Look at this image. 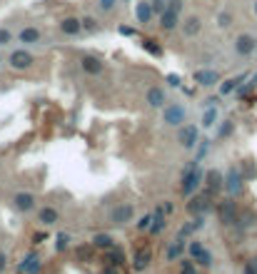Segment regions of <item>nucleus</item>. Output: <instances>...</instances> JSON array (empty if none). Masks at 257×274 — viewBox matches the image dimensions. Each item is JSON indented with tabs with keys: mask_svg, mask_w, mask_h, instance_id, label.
<instances>
[{
	"mask_svg": "<svg viewBox=\"0 0 257 274\" xmlns=\"http://www.w3.org/2000/svg\"><path fill=\"white\" fill-rule=\"evenodd\" d=\"M202 177H205V172L197 167V162L193 160L190 165H188V170H185V175H182V184H180V192L185 194V197H190V194H195V189L202 184Z\"/></svg>",
	"mask_w": 257,
	"mask_h": 274,
	"instance_id": "f257e3e1",
	"label": "nucleus"
},
{
	"mask_svg": "<svg viewBox=\"0 0 257 274\" xmlns=\"http://www.w3.org/2000/svg\"><path fill=\"white\" fill-rule=\"evenodd\" d=\"M32 62H35V58H32L28 50H23V48H18V50H13V53L8 55V65H10L13 70H18V72L30 70V67H32Z\"/></svg>",
	"mask_w": 257,
	"mask_h": 274,
	"instance_id": "f03ea898",
	"label": "nucleus"
},
{
	"mask_svg": "<svg viewBox=\"0 0 257 274\" xmlns=\"http://www.w3.org/2000/svg\"><path fill=\"white\" fill-rule=\"evenodd\" d=\"M245 180H242V172L237 170V167H230L227 170V175H225V189H227V194H230V197H237V194H242V184Z\"/></svg>",
	"mask_w": 257,
	"mask_h": 274,
	"instance_id": "7ed1b4c3",
	"label": "nucleus"
},
{
	"mask_svg": "<svg viewBox=\"0 0 257 274\" xmlns=\"http://www.w3.org/2000/svg\"><path fill=\"white\" fill-rule=\"evenodd\" d=\"M200 140V130L195 125H180V132H177V142L185 147V150H193Z\"/></svg>",
	"mask_w": 257,
	"mask_h": 274,
	"instance_id": "20e7f679",
	"label": "nucleus"
},
{
	"mask_svg": "<svg viewBox=\"0 0 257 274\" xmlns=\"http://www.w3.org/2000/svg\"><path fill=\"white\" fill-rule=\"evenodd\" d=\"M162 117H165V122H167V125H172V127H180L182 122H185V117H188V110L182 107L180 102H175V105L165 107Z\"/></svg>",
	"mask_w": 257,
	"mask_h": 274,
	"instance_id": "39448f33",
	"label": "nucleus"
},
{
	"mask_svg": "<svg viewBox=\"0 0 257 274\" xmlns=\"http://www.w3.org/2000/svg\"><path fill=\"white\" fill-rule=\"evenodd\" d=\"M210 210V192L207 194H190V202H188V212L193 217H202Z\"/></svg>",
	"mask_w": 257,
	"mask_h": 274,
	"instance_id": "423d86ee",
	"label": "nucleus"
},
{
	"mask_svg": "<svg viewBox=\"0 0 257 274\" xmlns=\"http://www.w3.org/2000/svg\"><path fill=\"white\" fill-rule=\"evenodd\" d=\"M217 214H220V222H223V224H237V210H235V202L232 200L220 202Z\"/></svg>",
	"mask_w": 257,
	"mask_h": 274,
	"instance_id": "0eeeda50",
	"label": "nucleus"
},
{
	"mask_svg": "<svg viewBox=\"0 0 257 274\" xmlns=\"http://www.w3.org/2000/svg\"><path fill=\"white\" fill-rule=\"evenodd\" d=\"M13 207L18 212H30L35 207V194L32 192H15L13 194Z\"/></svg>",
	"mask_w": 257,
	"mask_h": 274,
	"instance_id": "6e6552de",
	"label": "nucleus"
},
{
	"mask_svg": "<svg viewBox=\"0 0 257 274\" xmlns=\"http://www.w3.org/2000/svg\"><path fill=\"white\" fill-rule=\"evenodd\" d=\"M132 217H135V207H132V205H118L113 212H110V219H113V224H128Z\"/></svg>",
	"mask_w": 257,
	"mask_h": 274,
	"instance_id": "1a4fd4ad",
	"label": "nucleus"
},
{
	"mask_svg": "<svg viewBox=\"0 0 257 274\" xmlns=\"http://www.w3.org/2000/svg\"><path fill=\"white\" fill-rule=\"evenodd\" d=\"M193 80L197 85H202V88H212V85L220 83V75H217V70H195L193 72Z\"/></svg>",
	"mask_w": 257,
	"mask_h": 274,
	"instance_id": "9d476101",
	"label": "nucleus"
},
{
	"mask_svg": "<svg viewBox=\"0 0 257 274\" xmlns=\"http://www.w3.org/2000/svg\"><path fill=\"white\" fill-rule=\"evenodd\" d=\"M190 254H193V259H195L200 267H210V264H212V252L205 249L202 242H193V244H190Z\"/></svg>",
	"mask_w": 257,
	"mask_h": 274,
	"instance_id": "9b49d317",
	"label": "nucleus"
},
{
	"mask_svg": "<svg viewBox=\"0 0 257 274\" xmlns=\"http://www.w3.org/2000/svg\"><path fill=\"white\" fill-rule=\"evenodd\" d=\"M40 267H43L40 257L35 254V252H30V254L18 264V272H20V274H38V272H40Z\"/></svg>",
	"mask_w": 257,
	"mask_h": 274,
	"instance_id": "f8f14e48",
	"label": "nucleus"
},
{
	"mask_svg": "<svg viewBox=\"0 0 257 274\" xmlns=\"http://www.w3.org/2000/svg\"><path fill=\"white\" fill-rule=\"evenodd\" d=\"M255 45H257V40H255L252 35H240L237 40H235V53L242 55V58H247V55L255 53Z\"/></svg>",
	"mask_w": 257,
	"mask_h": 274,
	"instance_id": "ddd939ff",
	"label": "nucleus"
},
{
	"mask_svg": "<svg viewBox=\"0 0 257 274\" xmlns=\"http://www.w3.org/2000/svg\"><path fill=\"white\" fill-rule=\"evenodd\" d=\"M150 262H153V252H150L148 247H142V249H137L135 257H132V269H135V272H145V269L150 267Z\"/></svg>",
	"mask_w": 257,
	"mask_h": 274,
	"instance_id": "4468645a",
	"label": "nucleus"
},
{
	"mask_svg": "<svg viewBox=\"0 0 257 274\" xmlns=\"http://www.w3.org/2000/svg\"><path fill=\"white\" fill-rule=\"evenodd\" d=\"M205 180H207L210 194L220 192V189H223V184H225V177H223V172H220V170H207L205 172Z\"/></svg>",
	"mask_w": 257,
	"mask_h": 274,
	"instance_id": "2eb2a0df",
	"label": "nucleus"
},
{
	"mask_svg": "<svg viewBox=\"0 0 257 274\" xmlns=\"http://www.w3.org/2000/svg\"><path fill=\"white\" fill-rule=\"evenodd\" d=\"M135 18H137V23H142V25H148V23L153 20V8H150L148 0H140V3L135 5Z\"/></svg>",
	"mask_w": 257,
	"mask_h": 274,
	"instance_id": "dca6fc26",
	"label": "nucleus"
},
{
	"mask_svg": "<svg viewBox=\"0 0 257 274\" xmlns=\"http://www.w3.org/2000/svg\"><path fill=\"white\" fill-rule=\"evenodd\" d=\"M18 40L23 45H35V43H40V30L38 28H23L18 32Z\"/></svg>",
	"mask_w": 257,
	"mask_h": 274,
	"instance_id": "f3484780",
	"label": "nucleus"
},
{
	"mask_svg": "<svg viewBox=\"0 0 257 274\" xmlns=\"http://www.w3.org/2000/svg\"><path fill=\"white\" fill-rule=\"evenodd\" d=\"M80 65H83V70H85L88 75H100V72H102V60L95 58V55H85V58L80 60Z\"/></svg>",
	"mask_w": 257,
	"mask_h": 274,
	"instance_id": "a211bd4d",
	"label": "nucleus"
},
{
	"mask_svg": "<svg viewBox=\"0 0 257 274\" xmlns=\"http://www.w3.org/2000/svg\"><path fill=\"white\" fill-rule=\"evenodd\" d=\"M180 23V13H175V10H170V8H165V13L160 15V28L162 30H175V25Z\"/></svg>",
	"mask_w": 257,
	"mask_h": 274,
	"instance_id": "6ab92c4d",
	"label": "nucleus"
},
{
	"mask_svg": "<svg viewBox=\"0 0 257 274\" xmlns=\"http://www.w3.org/2000/svg\"><path fill=\"white\" fill-rule=\"evenodd\" d=\"M58 219H60V214H58V210H55V207H43V210L38 212V222H40V224H45V227H53Z\"/></svg>",
	"mask_w": 257,
	"mask_h": 274,
	"instance_id": "aec40b11",
	"label": "nucleus"
},
{
	"mask_svg": "<svg viewBox=\"0 0 257 274\" xmlns=\"http://www.w3.org/2000/svg\"><path fill=\"white\" fill-rule=\"evenodd\" d=\"M165 224H167V222H165V212L158 207V210L153 212V222H150L148 229H150V234H160V232L165 229Z\"/></svg>",
	"mask_w": 257,
	"mask_h": 274,
	"instance_id": "412c9836",
	"label": "nucleus"
},
{
	"mask_svg": "<svg viewBox=\"0 0 257 274\" xmlns=\"http://www.w3.org/2000/svg\"><path fill=\"white\" fill-rule=\"evenodd\" d=\"M60 30H63L65 35H78V32L83 30V23H80L78 18H65V20L60 23Z\"/></svg>",
	"mask_w": 257,
	"mask_h": 274,
	"instance_id": "4be33fe9",
	"label": "nucleus"
},
{
	"mask_svg": "<svg viewBox=\"0 0 257 274\" xmlns=\"http://www.w3.org/2000/svg\"><path fill=\"white\" fill-rule=\"evenodd\" d=\"M95 249H110V247H115V240L113 237H110V234H95V237H93V242H90Z\"/></svg>",
	"mask_w": 257,
	"mask_h": 274,
	"instance_id": "5701e85b",
	"label": "nucleus"
},
{
	"mask_svg": "<svg viewBox=\"0 0 257 274\" xmlns=\"http://www.w3.org/2000/svg\"><path fill=\"white\" fill-rule=\"evenodd\" d=\"M148 105H153V107H162V105H165V92H162V88H150V90H148Z\"/></svg>",
	"mask_w": 257,
	"mask_h": 274,
	"instance_id": "b1692460",
	"label": "nucleus"
},
{
	"mask_svg": "<svg viewBox=\"0 0 257 274\" xmlns=\"http://www.w3.org/2000/svg\"><path fill=\"white\" fill-rule=\"evenodd\" d=\"M182 252H185V242H182V237H177V240L170 242V247H167V259H170V262H172V259H180Z\"/></svg>",
	"mask_w": 257,
	"mask_h": 274,
	"instance_id": "393cba45",
	"label": "nucleus"
},
{
	"mask_svg": "<svg viewBox=\"0 0 257 274\" xmlns=\"http://www.w3.org/2000/svg\"><path fill=\"white\" fill-rule=\"evenodd\" d=\"M202 224H205V217H195L193 222H188L185 227H182V229H180V237H188V234H193V232L202 229Z\"/></svg>",
	"mask_w": 257,
	"mask_h": 274,
	"instance_id": "a878e982",
	"label": "nucleus"
},
{
	"mask_svg": "<svg viewBox=\"0 0 257 274\" xmlns=\"http://www.w3.org/2000/svg\"><path fill=\"white\" fill-rule=\"evenodd\" d=\"M217 122V107H205V115H202V127H215Z\"/></svg>",
	"mask_w": 257,
	"mask_h": 274,
	"instance_id": "bb28decb",
	"label": "nucleus"
},
{
	"mask_svg": "<svg viewBox=\"0 0 257 274\" xmlns=\"http://www.w3.org/2000/svg\"><path fill=\"white\" fill-rule=\"evenodd\" d=\"M245 75H240V77H230V80H225L223 85H220V92L223 95H227V92H232V90H237L240 88V80H242Z\"/></svg>",
	"mask_w": 257,
	"mask_h": 274,
	"instance_id": "cd10ccee",
	"label": "nucleus"
},
{
	"mask_svg": "<svg viewBox=\"0 0 257 274\" xmlns=\"http://www.w3.org/2000/svg\"><path fill=\"white\" fill-rule=\"evenodd\" d=\"M67 247H70V234L67 232L55 234V252H65Z\"/></svg>",
	"mask_w": 257,
	"mask_h": 274,
	"instance_id": "c85d7f7f",
	"label": "nucleus"
},
{
	"mask_svg": "<svg viewBox=\"0 0 257 274\" xmlns=\"http://www.w3.org/2000/svg\"><path fill=\"white\" fill-rule=\"evenodd\" d=\"M197 32H200V18H195V15H193V18H188V20H185V35H188V37H193V35H197Z\"/></svg>",
	"mask_w": 257,
	"mask_h": 274,
	"instance_id": "c756f323",
	"label": "nucleus"
},
{
	"mask_svg": "<svg viewBox=\"0 0 257 274\" xmlns=\"http://www.w3.org/2000/svg\"><path fill=\"white\" fill-rule=\"evenodd\" d=\"M123 262H125V252L120 247H110V264L123 267Z\"/></svg>",
	"mask_w": 257,
	"mask_h": 274,
	"instance_id": "7c9ffc66",
	"label": "nucleus"
},
{
	"mask_svg": "<svg viewBox=\"0 0 257 274\" xmlns=\"http://www.w3.org/2000/svg\"><path fill=\"white\" fill-rule=\"evenodd\" d=\"M232 130H235V122L223 120V122H220V127H217V137H220V140H223V137H230V135H232Z\"/></svg>",
	"mask_w": 257,
	"mask_h": 274,
	"instance_id": "2f4dec72",
	"label": "nucleus"
},
{
	"mask_svg": "<svg viewBox=\"0 0 257 274\" xmlns=\"http://www.w3.org/2000/svg\"><path fill=\"white\" fill-rule=\"evenodd\" d=\"M255 85H257V72L247 77V83H245L242 88H237V95H240V97H245V95H247V92H250V90L255 88Z\"/></svg>",
	"mask_w": 257,
	"mask_h": 274,
	"instance_id": "473e14b6",
	"label": "nucleus"
},
{
	"mask_svg": "<svg viewBox=\"0 0 257 274\" xmlns=\"http://www.w3.org/2000/svg\"><path fill=\"white\" fill-rule=\"evenodd\" d=\"M142 48L148 50L150 55H155V58H160V55H162V48H160L155 40H142Z\"/></svg>",
	"mask_w": 257,
	"mask_h": 274,
	"instance_id": "72a5a7b5",
	"label": "nucleus"
},
{
	"mask_svg": "<svg viewBox=\"0 0 257 274\" xmlns=\"http://www.w3.org/2000/svg\"><path fill=\"white\" fill-rule=\"evenodd\" d=\"M197 154H195V162H200L202 157H205V154H207V147H210V140H197Z\"/></svg>",
	"mask_w": 257,
	"mask_h": 274,
	"instance_id": "f704fd0d",
	"label": "nucleus"
},
{
	"mask_svg": "<svg viewBox=\"0 0 257 274\" xmlns=\"http://www.w3.org/2000/svg\"><path fill=\"white\" fill-rule=\"evenodd\" d=\"M150 8H153V18H155V15L160 18V15L165 13V8H167V0H153Z\"/></svg>",
	"mask_w": 257,
	"mask_h": 274,
	"instance_id": "c9c22d12",
	"label": "nucleus"
},
{
	"mask_svg": "<svg viewBox=\"0 0 257 274\" xmlns=\"http://www.w3.org/2000/svg\"><path fill=\"white\" fill-rule=\"evenodd\" d=\"M13 43V32L8 30V28H0V48L3 45H10Z\"/></svg>",
	"mask_w": 257,
	"mask_h": 274,
	"instance_id": "e433bc0d",
	"label": "nucleus"
},
{
	"mask_svg": "<svg viewBox=\"0 0 257 274\" xmlns=\"http://www.w3.org/2000/svg\"><path fill=\"white\" fill-rule=\"evenodd\" d=\"M97 3H100V10H102V13H110V10L115 8L118 0H97Z\"/></svg>",
	"mask_w": 257,
	"mask_h": 274,
	"instance_id": "4c0bfd02",
	"label": "nucleus"
},
{
	"mask_svg": "<svg viewBox=\"0 0 257 274\" xmlns=\"http://www.w3.org/2000/svg\"><path fill=\"white\" fill-rule=\"evenodd\" d=\"M220 28H230V23H232V15L230 13H220Z\"/></svg>",
	"mask_w": 257,
	"mask_h": 274,
	"instance_id": "58836bf2",
	"label": "nucleus"
},
{
	"mask_svg": "<svg viewBox=\"0 0 257 274\" xmlns=\"http://www.w3.org/2000/svg\"><path fill=\"white\" fill-rule=\"evenodd\" d=\"M80 23H83V28H85V30H90V32H93V30H97V20H93V18H85V20H80Z\"/></svg>",
	"mask_w": 257,
	"mask_h": 274,
	"instance_id": "ea45409f",
	"label": "nucleus"
},
{
	"mask_svg": "<svg viewBox=\"0 0 257 274\" xmlns=\"http://www.w3.org/2000/svg\"><path fill=\"white\" fill-rule=\"evenodd\" d=\"M180 274H197V269H195L193 262H182V272Z\"/></svg>",
	"mask_w": 257,
	"mask_h": 274,
	"instance_id": "a19ab883",
	"label": "nucleus"
},
{
	"mask_svg": "<svg viewBox=\"0 0 257 274\" xmlns=\"http://www.w3.org/2000/svg\"><path fill=\"white\" fill-rule=\"evenodd\" d=\"M150 222H153V214H145V217L137 222V229H148V227H150Z\"/></svg>",
	"mask_w": 257,
	"mask_h": 274,
	"instance_id": "79ce46f5",
	"label": "nucleus"
},
{
	"mask_svg": "<svg viewBox=\"0 0 257 274\" xmlns=\"http://www.w3.org/2000/svg\"><path fill=\"white\" fill-rule=\"evenodd\" d=\"M167 8L175 10V13H180L182 10V0H167Z\"/></svg>",
	"mask_w": 257,
	"mask_h": 274,
	"instance_id": "37998d69",
	"label": "nucleus"
},
{
	"mask_svg": "<svg viewBox=\"0 0 257 274\" xmlns=\"http://www.w3.org/2000/svg\"><path fill=\"white\" fill-rule=\"evenodd\" d=\"M90 249H95V247H93V244H90V247H80V249H78V257H80V259H88V257H90Z\"/></svg>",
	"mask_w": 257,
	"mask_h": 274,
	"instance_id": "c03bdc74",
	"label": "nucleus"
},
{
	"mask_svg": "<svg viewBox=\"0 0 257 274\" xmlns=\"http://www.w3.org/2000/svg\"><path fill=\"white\" fill-rule=\"evenodd\" d=\"M5 267H8V257H5V252H0V274L5 272Z\"/></svg>",
	"mask_w": 257,
	"mask_h": 274,
	"instance_id": "a18cd8bd",
	"label": "nucleus"
},
{
	"mask_svg": "<svg viewBox=\"0 0 257 274\" xmlns=\"http://www.w3.org/2000/svg\"><path fill=\"white\" fill-rule=\"evenodd\" d=\"M102 274H123V272H120V267L110 264V267H105V272H102Z\"/></svg>",
	"mask_w": 257,
	"mask_h": 274,
	"instance_id": "49530a36",
	"label": "nucleus"
},
{
	"mask_svg": "<svg viewBox=\"0 0 257 274\" xmlns=\"http://www.w3.org/2000/svg\"><path fill=\"white\" fill-rule=\"evenodd\" d=\"M167 83H170L172 88H180V75H170V77H167Z\"/></svg>",
	"mask_w": 257,
	"mask_h": 274,
	"instance_id": "de8ad7c7",
	"label": "nucleus"
},
{
	"mask_svg": "<svg viewBox=\"0 0 257 274\" xmlns=\"http://www.w3.org/2000/svg\"><path fill=\"white\" fill-rule=\"evenodd\" d=\"M120 32L123 35H130V37H137V30H132V28H120Z\"/></svg>",
	"mask_w": 257,
	"mask_h": 274,
	"instance_id": "09e8293b",
	"label": "nucleus"
},
{
	"mask_svg": "<svg viewBox=\"0 0 257 274\" xmlns=\"http://www.w3.org/2000/svg\"><path fill=\"white\" fill-rule=\"evenodd\" d=\"M160 210H162V212H165V214H170V212H172V210H175V207H172V202H165V205H162V207H160Z\"/></svg>",
	"mask_w": 257,
	"mask_h": 274,
	"instance_id": "8fccbe9b",
	"label": "nucleus"
},
{
	"mask_svg": "<svg viewBox=\"0 0 257 274\" xmlns=\"http://www.w3.org/2000/svg\"><path fill=\"white\" fill-rule=\"evenodd\" d=\"M245 274H257V269H255L252 264H247V267H245Z\"/></svg>",
	"mask_w": 257,
	"mask_h": 274,
	"instance_id": "3c124183",
	"label": "nucleus"
},
{
	"mask_svg": "<svg viewBox=\"0 0 257 274\" xmlns=\"http://www.w3.org/2000/svg\"><path fill=\"white\" fill-rule=\"evenodd\" d=\"M250 264H252V267H255V269H257V257H255V259H252V262H250Z\"/></svg>",
	"mask_w": 257,
	"mask_h": 274,
	"instance_id": "603ef678",
	"label": "nucleus"
},
{
	"mask_svg": "<svg viewBox=\"0 0 257 274\" xmlns=\"http://www.w3.org/2000/svg\"><path fill=\"white\" fill-rule=\"evenodd\" d=\"M3 62H5V60H3V55H0V67H3Z\"/></svg>",
	"mask_w": 257,
	"mask_h": 274,
	"instance_id": "864d4df0",
	"label": "nucleus"
},
{
	"mask_svg": "<svg viewBox=\"0 0 257 274\" xmlns=\"http://www.w3.org/2000/svg\"><path fill=\"white\" fill-rule=\"evenodd\" d=\"M255 13H257V3H255Z\"/></svg>",
	"mask_w": 257,
	"mask_h": 274,
	"instance_id": "5fc2aeb1",
	"label": "nucleus"
},
{
	"mask_svg": "<svg viewBox=\"0 0 257 274\" xmlns=\"http://www.w3.org/2000/svg\"><path fill=\"white\" fill-rule=\"evenodd\" d=\"M255 53H257V45H255Z\"/></svg>",
	"mask_w": 257,
	"mask_h": 274,
	"instance_id": "6e6d98bb",
	"label": "nucleus"
},
{
	"mask_svg": "<svg viewBox=\"0 0 257 274\" xmlns=\"http://www.w3.org/2000/svg\"><path fill=\"white\" fill-rule=\"evenodd\" d=\"M125 3H130V0H125Z\"/></svg>",
	"mask_w": 257,
	"mask_h": 274,
	"instance_id": "4d7b16f0",
	"label": "nucleus"
}]
</instances>
